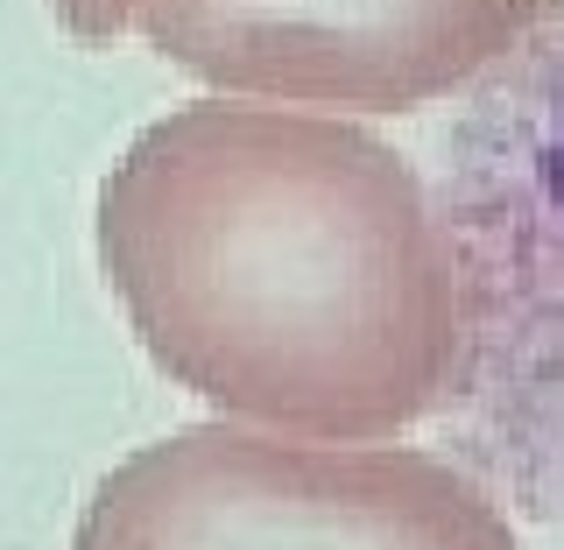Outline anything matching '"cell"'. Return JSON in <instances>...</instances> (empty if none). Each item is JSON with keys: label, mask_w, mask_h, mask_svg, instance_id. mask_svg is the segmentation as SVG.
<instances>
[{"label": "cell", "mask_w": 564, "mask_h": 550, "mask_svg": "<svg viewBox=\"0 0 564 550\" xmlns=\"http://www.w3.org/2000/svg\"><path fill=\"white\" fill-rule=\"evenodd\" d=\"M564 22V0H212L141 29L226 99L410 114Z\"/></svg>", "instance_id": "4"}, {"label": "cell", "mask_w": 564, "mask_h": 550, "mask_svg": "<svg viewBox=\"0 0 564 550\" xmlns=\"http://www.w3.org/2000/svg\"><path fill=\"white\" fill-rule=\"evenodd\" d=\"M99 269L141 353L275 438L381 445L458 367L437 191L381 134L269 99H191L99 184Z\"/></svg>", "instance_id": "1"}, {"label": "cell", "mask_w": 564, "mask_h": 550, "mask_svg": "<svg viewBox=\"0 0 564 550\" xmlns=\"http://www.w3.org/2000/svg\"><path fill=\"white\" fill-rule=\"evenodd\" d=\"M184 8H212V0H50V14L78 35V43H120V35H141L163 14Z\"/></svg>", "instance_id": "5"}, {"label": "cell", "mask_w": 564, "mask_h": 550, "mask_svg": "<svg viewBox=\"0 0 564 550\" xmlns=\"http://www.w3.org/2000/svg\"><path fill=\"white\" fill-rule=\"evenodd\" d=\"M437 212L458 261L445 417L466 473L564 522V22L480 78L445 141Z\"/></svg>", "instance_id": "2"}, {"label": "cell", "mask_w": 564, "mask_h": 550, "mask_svg": "<svg viewBox=\"0 0 564 550\" xmlns=\"http://www.w3.org/2000/svg\"><path fill=\"white\" fill-rule=\"evenodd\" d=\"M70 550H516V529L437 452L198 423L120 459Z\"/></svg>", "instance_id": "3"}]
</instances>
